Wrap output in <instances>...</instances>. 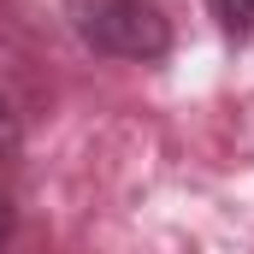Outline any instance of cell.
<instances>
[{
  "label": "cell",
  "instance_id": "2",
  "mask_svg": "<svg viewBox=\"0 0 254 254\" xmlns=\"http://www.w3.org/2000/svg\"><path fill=\"white\" fill-rule=\"evenodd\" d=\"M207 12L231 42H254V0H207Z\"/></svg>",
  "mask_w": 254,
  "mask_h": 254
},
{
  "label": "cell",
  "instance_id": "4",
  "mask_svg": "<svg viewBox=\"0 0 254 254\" xmlns=\"http://www.w3.org/2000/svg\"><path fill=\"white\" fill-rule=\"evenodd\" d=\"M6 243H12V195L0 190V254H6Z\"/></svg>",
  "mask_w": 254,
  "mask_h": 254
},
{
  "label": "cell",
  "instance_id": "1",
  "mask_svg": "<svg viewBox=\"0 0 254 254\" xmlns=\"http://www.w3.org/2000/svg\"><path fill=\"white\" fill-rule=\"evenodd\" d=\"M65 18H71L77 42L107 60L154 65L172 54V18L154 0H65Z\"/></svg>",
  "mask_w": 254,
  "mask_h": 254
},
{
  "label": "cell",
  "instance_id": "3",
  "mask_svg": "<svg viewBox=\"0 0 254 254\" xmlns=\"http://www.w3.org/2000/svg\"><path fill=\"white\" fill-rule=\"evenodd\" d=\"M18 148H24V125H18V113H12V101L0 89V160H12Z\"/></svg>",
  "mask_w": 254,
  "mask_h": 254
}]
</instances>
